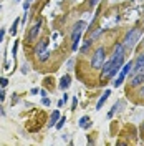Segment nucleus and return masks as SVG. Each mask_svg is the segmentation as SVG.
I'll use <instances>...</instances> for the list:
<instances>
[{"label":"nucleus","mask_w":144,"mask_h":146,"mask_svg":"<svg viewBox=\"0 0 144 146\" xmlns=\"http://www.w3.org/2000/svg\"><path fill=\"white\" fill-rule=\"evenodd\" d=\"M28 7H30V2H25V3H23V12H27Z\"/></svg>","instance_id":"f3484780"},{"label":"nucleus","mask_w":144,"mask_h":146,"mask_svg":"<svg viewBox=\"0 0 144 146\" xmlns=\"http://www.w3.org/2000/svg\"><path fill=\"white\" fill-rule=\"evenodd\" d=\"M65 121H66V118H60V119H58V123L55 125V126H56V129H61V128H63V123H65Z\"/></svg>","instance_id":"2eb2a0df"},{"label":"nucleus","mask_w":144,"mask_h":146,"mask_svg":"<svg viewBox=\"0 0 144 146\" xmlns=\"http://www.w3.org/2000/svg\"><path fill=\"white\" fill-rule=\"evenodd\" d=\"M40 27H42V20H38L33 23V27L30 28V33H28V42H35L38 33H40Z\"/></svg>","instance_id":"39448f33"},{"label":"nucleus","mask_w":144,"mask_h":146,"mask_svg":"<svg viewBox=\"0 0 144 146\" xmlns=\"http://www.w3.org/2000/svg\"><path fill=\"white\" fill-rule=\"evenodd\" d=\"M86 27V23L85 22H78L76 25H75V30H73L71 33V40H73V45H71V50H78V43H80V36L83 33V28Z\"/></svg>","instance_id":"7ed1b4c3"},{"label":"nucleus","mask_w":144,"mask_h":146,"mask_svg":"<svg viewBox=\"0 0 144 146\" xmlns=\"http://www.w3.org/2000/svg\"><path fill=\"white\" fill-rule=\"evenodd\" d=\"M109 95H111V91H109V90H106V91H104V95H103V96L99 98L98 105H96V110H101V106H103V103H104V101L108 100V96H109Z\"/></svg>","instance_id":"9b49d317"},{"label":"nucleus","mask_w":144,"mask_h":146,"mask_svg":"<svg viewBox=\"0 0 144 146\" xmlns=\"http://www.w3.org/2000/svg\"><path fill=\"white\" fill-rule=\"evenodd\" d=\"M99 0H91V5H94V3H98Z\"/></svg>","instance_id":"412c9836"},{"label":"nucleus","mask_w":144,"mask_h":146,"mask_svg":"<svg viewBox=\"0 0 144 146\" xmlns=\"http://www.w3.org/2000/svg\"><path fill=\"white\" fill-rule=\"evenodd\" d=\"M133 62H127L126 65H123L121 66V70H119V75H118V78L113 82V85L114 86H121L123 85V82H124V78H126V75L129 73V70H133Z\"/></svg>","instance_id":"20e7f679"},{"label":"nucleus","mask_w":144,"mask_h":146,"mask_svg":"<svg viewBox=\"0 0 144 146\" xmlns=\"http://www.w3.org/2000/svg\"><path fill=\"white\" fill-rule=\"evenodd\" d=\"M18 23H20V20H15V22H13V25H12V28H10V33H12V35H15V33H17V27H18Z\"/></svg>","instance_id":"4468645a"},{"label":"nucleus","mask_w":144,"mask_h":146,"mask_svg":"<svg viewBox=\"0 0 144 146\" xmlns=\"http://www.w3.org/2000/svg\"><path fill=\"white\" fill-rule=\"evenodd\" d=\"M58 119H60V113H58V110H55L53 113H52V118H50V123H48V126H50V128L55 126Z\"/></svg>","instance_id":"9d476101"},{"label":"nucleus","mask_w":144,"mask_h":146,"mask_svg":"<svg viewBox=\"0 0 144 146\" xmlns=\"http://www.w3.org/2000/svg\"><path fill=\"white\" fill-rule=\"evenodd\" d=\"M27 2H32V0H27Z\"/></svg>","instance_id":"4be33fe9"},{"label":"nucleus","mask_w":144,"mask_h":146,"mask_svg":"<svg viewBox=\"0 0 144 146\" xmlns=\"http://www.w3.org/2000/svg\"><path fill=\"white\" fill-rule=\"evenodd\" d=\"M0 116H5V110H3L2 105H0Z\"/></svg>","instance_id":"a211bd4d"},{"label":"nucleus","mask_w":144,"mask_h":146,"mask_svg":"<svg viewBox=\"0 0 144 146\" xmlns=\"http://www.w3.org/2000/svg\"><path fill=\"white\" fill-rule=\"evenodd\" d=\"M104 58H106V52H104V48H103V46H98L96 52L93 53V58H91V66H93L94 70L103 68V65H104Z\"/></svg>","instance_id":"f257e3e1"},{"label":"nucleus","mask_w":144,"mask_h":146,"mask_svg":"<svg viewBox=\"0 0 144 146\" xmlns=\"http://www.w3.org/2000/svg\"><path fill=\"white\" fill-rule=\"evenodd\" d=\"M139 36H141V30L139 28H131L124 36V43H123L124 48H133L136 45V42L139 40Z\"/></svg>","instance_id":"f03ea898"},{"label":"nucleus","mask_w":144,"mask_h":146,"mask_svg":"<svg viewBox=\"0 0 144 146\" xmlns=\"http://www.w3.org/2000/svg\"><path fill=\"white\" fill-rule=\"evenodd\" d=\"M70 83H71V76L70 75H65L63 78L60 80V90H66L70 86Z\"/></svg>","instance_id":"1a4fd4ad"},{"label":"nucleus","mask_w":144,"mask_h":146,"mask_svg":"<svg viewBox=\"0 0 144 146\" xmlns=\"http://www.w3.org/2000/svg\"><path fill=\"white\" fill-rule=\"evenodd\" d=\"M43 105H45V106H48V105H50V100H48L46 96H45V98H43Z\"/></svg>","instance_id":"6ab92c4d"},{"label":"nucleus","mask_w":144,"mask_h":146,"mask_svg":"<svg viewBox=\"0 0 144 146\" xmlns=\"http://www.w3.org/2000/svg\"><path fill=\"white\" fill-rule=\"evenodd\" d=\"M15 2H20V0H15Z\"/></svg>","instance_id":"5701e85b"},{"label":"nucleus","mask_w":144,"mask_h":146,"mask_svg":"<svg viewBox=\"0 0 144 146\" xmlns=\"http://www.w3.org/2000/svg\"><path fill=\"white\" fill-rule=\"evenodd\" d=\"M38 58H40V62H46L48 58H50V52L45 50V52H42V53L38 55Z\"/></svg>","instance_id":"ddd939ff"},{"label":"nucleus","mask_w":144,"mask_h":146,"mask_svg":"<svg viewBox=\"0 0 144 146\" xmlns=\"http://www.w3.org/2000/svg\"><path fill=\"white\" fill-rule=\"evenodd\" d=\"M3 35H5V30H0V42L3 40Z\"/></svg>","instance_id":"aec40b11"},{"label":"nucleus","mask_w":144,"mask_h":146,"mask_svg":"<svg viewBox=\"0 0 144 146\" xmlns=\"http://www.w3.org/2000/svg\"><path fill=\"white\" fill-rule=\"evenodd\" d=\"M141 83H144V68H141L137 73H134V78H133V86H139Z\"/></svg>","instance_id":"0eeeda50"},{"label":"nucleus","mask_w":144,"mask_h":146,"mask_svg":"<svg viewBox=\"0 0 144 146\" xmlns=\"http://www.w3.org/2000/svg\"><path fill=\"white\" fill-rule=\"evenodd\" d=\"M46 46H48V40H46V38L40 40V42L36 43V46H35V55H36V56H38V55L42 53V52H45V50H46Z\"/></svg>","instance_id":"6e6552de"},{"label":"nucleus","mask_w":144,"mask_h":146,"mask_svg":"<svg viewBox=\"0 0 144 146\" xmlns=\"http://www.w3.org/2000/svg\"><path fill=\"white\" fill-rule=\"evenodd\" d=\"M7 83H9L7 78H0V85H2V86H7Z\"/></svg>","instance_id":"dca6fc26"},{"label":"nucleus","mask_w":144,"mask_h":146,"mask_svg":"<svg viewBox=\"0 0 144 146\" xmlns=\"http://www.w3.org/2000/svg\"><path fill=\"white\" fill-rule=\"evenodd\" d=\"M80 126L83 128V129H88V128L91 126V121H90V118H88V116H83V118L80 119Z\"/></svg>","instance_id":"f8f14e48"},{"label":"nucleus","mask_w":144,"mask_h":146,"mask_svg":"<svg viewBox=\"0 0 144 146\" xmlns=\"http://www.w3.org/2000/svg\"><path fill=\"white\" fill-rule=\"evenodd\" d=\"M141 68H144V53H141L137 58H136V62H134V65H133V70H131V72L137 73Z\"/></svg>","instance_id":"423d86ee"}]
</instances>
